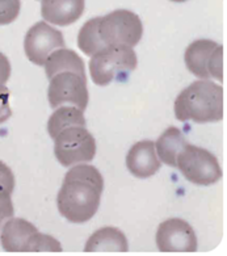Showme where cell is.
Returning a JSON list of instances; mask_svg holds the SVG:
<instances>
[{
	"label": "cell",
	"instance_id": "2e32d148",
	"mask_svg": "<svg viewBox=\"0 0 227 256\" xmlns=\"http://www.w3.org/2000/svg\"><path fill=\"white\" fill-rule=\"evenodd\" d=\"M45 72L48 79L56 75L60 71H76L79 74L86 75V68H84V62L80 56H78L74 50L62 49L54 50L45 62Z\"/></svg>",
	"mask_w": 227,
	"mask_h": 256
},
{
	"label": "cell",
	"instance_id": "603a6c76",
	"mask_svg": "<svg viewBox=\"0 0 227 256\" xmlns=\"http://www.w3.org/2000/svg\"><path fill=\"white\" fill-rule=\"evenodd\" d=\"M10 90L6 86H0V124L6 122L12 116L10 106Z\"/></svg>",
	"mask_w": 227,
	"mask_h": 256
},
{
	"label": "cell",
	"instance_id": "8fae6325",
	"mask_svg": "<svg viewBox=\"0 0 227 256\" xmlns=\"http://www.w3.org/2000/svg\"><path fill=\"white\" fill-rule=\"evenodd\" d=\"M162 162L155 151V142L140 140L132 146L126 155V167L138 179H147L160 170Z\"/></svg>",
	"mask_w": 227,
	"mask_h": 256
},
{
	"label": "cell",
	"instance_id": "4fadbf2b",
	"mask_svg": "<svg viewBox=\"0 0 227 256\" xmlns=\"http://www.w3.org/2000/svg\"><path fill=\"white\" fill-rule=\"evenodd\" d=\"M86 8V0H41L44 22L67 26L78 22Z\"/></svg>",
	"mask_w": 227,
	"mask_h": 256
},
{
	"label": "cell",
	"instance_id": "ac0fdd59",
	"mask_svg": "<svg viewBox=\"0 0 227 256\" xmlns=\"http://www.w3.org/2000/svg\"><path fill=\"white\" fill-rule=\"evenodd\" d=\"M100 22L102 18H90L88 22H86V24H83L78 34V46L88 56H94L100 50L106 48L100 37V30H98Z\"/></svg>",
	"mask_w": 227,
	"mask_h": 256
},
{
	"label": "cell",
	"instance_id": "9a60e30c",
	"mask_svg": "<svg viewBox=\"0 0 227 256\" xmlns=\"http://www.w3.org/2000/svg\"><path fill=\"white\" fill-rule=\"evenodd\" d=\"M186 144L188 142L182 130L176 126H170L155 142V151H156L158 158L167 166L176 167L178 155L186 148Z\"/></svg>",
	"mask_w": 227,
	"mask_h": 256
},
{
	"label": "cell",
	"instance_id": "cb8c5ba5",
	"mask_svg": "<svg viewBox=\"0 0 227 256\" xmlns=\"http://www.w3.org/2000/svg\"><path fill=\"white\" fill-rule=\"evenodd\" d=\"M10 60L0 52V86H6L10 76Z\"/></svg>",
	"mask_w": 227,
	"mask_h": 256
},
{
	"label": "cell",
	"instance_id": "d6986e66",
	"mask_svg": "<svg viewBox=\"0 0 227 256\" xmlns=\"http://www.w3.org/2000/svg\"><path fill=\"white\" fill-rule=\"evenodd\" d=\"M28 252H62V246L52 235L37 232L29 243Z\"/></svg>",
	"mask_w": 227,
	"mask_h": 256
},
{
	"label": "cell",
	"instance_id": "7c38bea8",
	"mask_svg": "<svg viewBox=\"0 0 227 256\" xmlns=\"http://www.w3.org/2000/svg\"><path fill=\"white\" fill-rule=\"evenodd\" d=\"M37 232L34 224L26 220L10 217L2 228L0 243L7 252H28L29 243Z\"/></svg>",
	"mask_w": 227,
	"mask_h": 256
},
{
	"label": "cell",
	"instance_id": "5bb4252c",
	"mask_svg": "<svg viewBox=\"0 0 227 256\" xmlns=\"http://www.w3.org/2000/svg\"><path fill=\"white\" fill-rule=\"evenodd\" d=\"M129 251L128 239L120 228H102L88 238L84 252L87 254H125Z\"/></svg>",
	"mask_w": 227,
	"mask_h": 256
},
{
	"label": "cell",
	"instance_id": "e0dca14e",
	"mask_svg": "<svg viewBox=\"0 0 227 256\" xmlns=\"http://www.w3.org/2000/svg\"><path fill=\"white\" fill-rule=\"evenodd\" d=\"M71 126H86L83 110L74 106H62L50 116L48 121V133L52 140H54L63 129Z\"/></svg>",
	"mask_w": 227,
	"mask_h": 256
},
{
	"label": "cell",
	"instance_id": "277c9868",
	"mask_svg": "<svg viewBox=\"0 0 227 256\" xmlns=\"http://www.w3.org/2000/svg\"><path fill=\"white\" fill-rule=\"evenodd\" d=\"M176 167L188 182L197 186H212L222 179V170L216 155L194 144H186L180 151Z\"/></svg>",
	"mask_w": 227,
	"mask_h": 256
},
{
	"label": "cell",
	"instance_id": "5b68a950",
	"mask_svg": "<svg viewBox=\"0 0 227 256\" xmlns=\"http://www.w3.org/2000/svg\"><path fill=\"white\" fill-rule=\"evenodd\" d=\"M54 152L63 167L88 163L96 155V140L86 126L67 128L54 138Z\"/></svg>",
	"mask_w": 227,
	"mask_h": 256
},
{
	"label": "cell",
	"instance_id": "30bf717a",
	"mask_svg": "<svg viewBox=\"0 0 227 256\" xmlns=\"http://www.w3.org/2000/svg\"><path fill=\"white\" fill-rule=\"evenodd\" d=\"M62 48H66L62 32L46 22L34 24L25 34L24 52L32 64L37 66H44L48 56Z\"/></svg>",
	"mask_w": 227,
	"mask_h": 256
},
{
	"label": "cell",
	"instance_id": "44dd1931",
	"mask_svg": "<svg viewBox=\"0 0 227 256\" xmlns=\"http://www.w3.org/2000/svg\"><path fill=\"white\" fill-rule=\"evenodd\" d=\"M0 190L12 194L14 190V175L4 162L0 160Z\"/></svg>",
	"mask_w": 227,
	"mask_h": 256
},
{
	"label": "cell",
	"instance_id": "d4e9b609",
	"mask_svg": "<svg viewBox=\"0 0 227 256\" xmlns=\"http://www.w3.org/2000/svg\"><path fill=\"white\" fill-rule=\"evenodd\" d=\"M171 2H175V3H184L186 0H171Z\"/></svg>",
	"mask_w": 227,
	"mask_h": 256
},
{
	"label": "cell",
	"instance_id": "7402d4cb",
	"mask_svg": "<svg viewBox=\"0 0 227 256\" xmlns=\"http://www.w3.org/2000/svg\"><path fill=\"white\" fill-rule=\"evenodd\" d=\"M14 204H12L10 194L0 190V228H2V224L7 221L8 218L14 217Z\"/></svg>",
	"mask_w": 227,
	"mask_h": 256
},
{
	"label": "cell",
	"instance_id": "ba28073f",
	"mask_svg": "<svg viewBox=\"0 0 227 256\" xmlns=\"http://www.w3.org/2000/svg\"><path fill=\"white\" fill-rule=\"evenodd\" d=\"M49 82L48 100L52 108L70 104L86 110L90 100L86 75L76 71H60L52 75Z\"/></svg>",
	"mask_w": 227,
	"mask_h": 256
},
{
	"label": "cell",
	"instance_id": "9c48e42d",
	"mask_svg": "<svg viewBox=\"0 0 227 256\" xmlns=\"http://www.w3.org/2000/svg\"><path fill=\"white\" fill-rule=\"evenodd\" d=\"M156 247L164 254H193L197 251V236L193 228L182 218H170L159 224Z\"/></svg>",
	"mask_w": 227,
	"mask_h": 256
},
{
	"label": "cell",
	"instance_id": "ffe728a7",
	"mask_svg": "<svg viewBox=\"0 0 227 256\" xmlns=\"http://www.w3.org/2000/svg\"><path fill=\"white\" fill-rule=\"evenodd\" d=\"M21 0H0V25H8L18 18Z\"/></svg>",
	"mask_w": 227,
	"mask_h": 256
},
{
	"label": "cell",
	"instance_id": "52a82bcc",
	"mask_svg": "<svg viewBox=\"0 0 227 256\" xmlns=\"http://www.w3.org/2000/svg\"><path fill=\"white\" fill-rule=\"evenodd\" d=\"M184 62L200 79L224 80V48L212 40H197L186 48Z\"/></svg>",
	"mask_w": 227,
	"mask_h": 256
},
{
	"label": "cell",
	"instance_id": "6da1fadb",
	"mask_svg": "<svg viewBox=\"0 0 227 256\" xmlns=\"http://www.w3.org/2000/svg\"><path fill=\"white\" fill-rule=\"evenodd\" d=\"M104 179L91 164H75L67 171L58 196L56 206L60 216L72 224H86L98 213Z\"/></svg>",
	"mask_w": 227,
	"mask_h": 256
},
{
	"label": "cell",
	"instance_id": "8992f818",
	"mask_svg": "<svg viewBox=\"0 0 227 256\" xmlns=\"http://www.w3.org/2000/svg\"><path fill=\"white\" fill-rule=\"evenodd\" d=\"M98 30L106 46L134 48L144 36V25L140 16L134 12L117 10L102 16Z\"/></svg>",
	"mask_w": 227,
	"mask_h": 256
},
{
	"label": "cell",
	"instance_id": "7a4b0ae2",
	"mask_svg": "<svg viewBox=\"0 0 227 256\" xmlns=\"http://www.w3.org/2000/svg\"><path fill=\"white\" fill-rule=\"evenodd\" d=\"M174 110L182 122H218L224 118V88L209 79L193 82L178 94Z\"/></svg>",
	"mask_w": 227,
	"mask_h": 256
},
{
	"label": "cell",
	"instance_id": "3957f363",
	"mask_svg": "<svg viewBox=\"0 0 227 256\" xmlns=\"http://www.w3.org/2000/svg\"><path fill=\"white\" fill-rule=\"evenodd\" d=\"M138 64L133 48L106 46L91 56L88 64L92 82L98 86H108L114 80H124Z\"/></svg>",
	"mask_w": 227,
	"mask_h": 256
}]
</instances>
